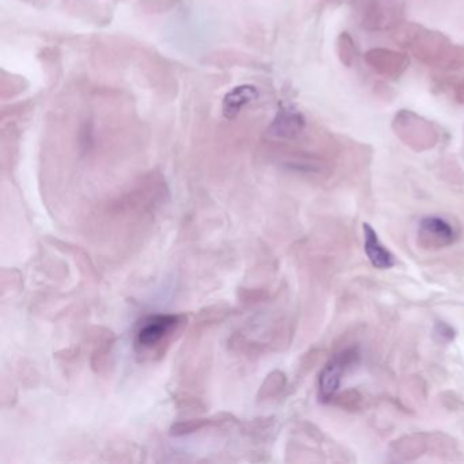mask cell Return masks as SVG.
Here are the masks:
<instances>
[{
	"instance_id": "cell-3",
	"label": "cell",
	"mask_w": 464,
	"mask_h": 464,
	"mask_svg": "<svg viewBox=\"0 0 464 464\" xmlns=\"http://www.w3.org/2000/svg\"><path fill=\"white\" fill-rule=\"evenodd\" d=\"M418 236L421 244L429 248H444L453 244L458 237L453 226L440 217L424 218L419 224Z\"/></svg>"
},
{
	"instance_id": "cell-6",
	"label": "cell",
	"mask_w": 464,
	"mask_h": 464,
	"mask_svg": "<svg viewBox=\"0 0 464 464\" xmlns=\"http://www.w3.org/2000/svg\"><path fill=\"white\" fill-rule=\"evenodd\" d=\"M259 93L256 87L251 85H241L234 87L232 91H229L225 96L224 103H222V112L225 118L233 119L236 118L241 111L258 98Z\"/></svg>"
},
{
	"instance_id": "cell-8",
	"label": "cell",
	"mask_w": 464,
	"mask_h": 464,
	"mask_svg": "<svg viewBox=\"0 0 464 464\" xmlns=\"http://www.w3.org/2000/svg\"><path fill=\"white\" fill-rule=\"evenodd\" d=\"M434 336L440 338V342H449V341L453 339L455 332H453L452 327L440 322V323H437V326L434 328Z\"/></svg>"
},
{
	"instance_id": "cell-5",
	"label": "cell",
	"mask_w": 464,
	"mask_h": 464,
	"mask_svg": "<svg viewBox=\"0 0 464 464\" xmlns=\"http://www.w3.org/2000/svg\"><path fill=\"white\" fill-rule=\"evenodd\" d=\"M305 128V119L300 112L293 109L281 111L270 127V132L276 138L293 139Z\"/></svg>"
},
{
	"instance_id": "cell-7",
	"label": "cell",
	"mask_w": 464,
	"mask_h": 464,
	"mask_svg": "<svg viewBox=\"0 0 464 464\" xmlns=\"http://www.w3.org/2000/svg\"><path fill=\"white\" fill-rule=\"evenodd\" d=\"M213 421L211 419H193V421H186V422H179L172 428L173 434L180 436V434H189L198 430H202L210 425Z\"/></svg>"
},
{
	"instance_id": "cell-1",
	"label": "cell",
	"mask_w": 464,
	"mask_h": 464,
	"mask_svg": "<svg viewBox=\"0 0 464 464\" xmlns=\"http://www.w3.org/2000/svg\"><path fill=\"white\" fill-rule=\"evenodd\" d=\"M186 317L183 315L161 313L146 317L135 334V350L142 358L153 360L155 356H162L180 331Z\"/></svg>"
},
{
	"instance_id": "cell-2",
	"label": "cell",
	"mask_w": 464,
	"mask_h": 464,
	"mask_svg": "<svg viewBox=\"0 0 464 464\" xmlns=\"http://www.w3.org/2000/svg\"><path fill=\"white\" fill-rule=\"evenodd\" d=\"M356 356L357 354L354 350H346L341 354H336L324 366L319 378V399L322 402H329L338 392L344 370L353 363Z\"/></svg>"
},
{
	"instance_id": "cell-4",
	"label": "cell",
	"mask_w": 464,
	"mask_h": 464,
	"mask_svg": "<svg viewBox=\"0 0 464 464\" xmlns=\"http://www.w3.org/2000/svg\"><path fill=\"white\" fill-rule=\"evenodd\" d=\"M363 240H365V252L373 267L378 270H387L395 266V256L383 245L378 237L376 230L369 224H363Z\"/></svg>"
}]
</instances>
